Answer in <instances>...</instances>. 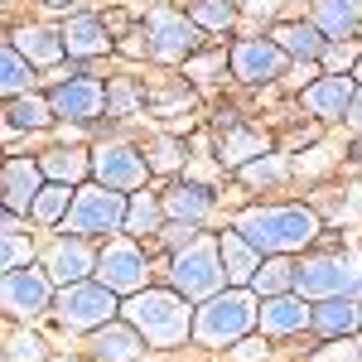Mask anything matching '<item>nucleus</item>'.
I'll use <instances>...</instances> for the list:
<instances>
[{
  "label": "nucleus",
  "mask_w": 362,
  "mask_h": 362,
  "mask_svg": "<svg viewBox=\"0 0 362 362\" xmlns=\"http://www.w3.org/2000/svg\"><path fill=\"white\" fill-rule=\"evenodd\" d=\"M285 49H280L276 39H242L237 49H232V73L242 78V83H276L280 73H285Z\"/></svg>",
  "instance_id": "obj_12"
},
{
  "label": "nucleus",
  "mask_w": 362,
  "mask_h": 362,
  "mask_svg": "<svg viewBox=\"0 0 362 362\" xmlns=\"http://www.w3.org/2000/svg\"><path fill=\"white\" fill-rule=\"evenodd\" d=\"M198 29H227L237 20V5L232 0H194V15H189Z\"/></svg>",
  "instance_id": "obj_32"
},
{
  "label": "nucleus",
  "mask_w": 362,
  "mask_h": 362,
  "mask_svg": "<svg viewBox=\"0 0 362 362\" xmlns=\"http://www.w3.org/2000/svg\"><path fill=\"white\" fill-rule=\"evenodd\" d=\"M237 358H242V362H256V358H266V343H261V338H242V348H237Z\"/></svg>",
  "instance_id": "obj_41"
},
{
  "label": "nucleus",
  "mask_w": 362,
  "mask_h": 362,
  "mask_svg": "<svg viewBox=\"0 0 362 362\" xmlns=\"http://www.w3.org/2000/svg\"><path fill=\"white\" fill-rule=\"evenodd\" d=\"M223 68V54H213V58H198V63H189V78H198V83H208L213 73Z\"/></svg>",
  "instance_id": "obj_40"
},
{
  "label": "nucleus",
  "mask_w": 362,
  "mask_h": 362,
  "mask_svg": "<svg viewBox=\"0 0 362 362\" xmlns=\"http://www.w3.org/2000/svg\"><path fill=\"white\" fill-rule=\"evenodd\" d=\"M63 34V49L73 58H97L112 49V39H107V25L102 20H92V15H78V20H68V25L58 29Z\"/></svg>",
  "instance_id": "obj_21"
},
{
  "label": "nucleus",
  "mask_w": 362,
  "mask_h": 362,
  "mask_svg": "<svg viewBox=\"0 0 362 362\" xmlns=\"http://www.w3.org/2000/svg\"><path fill=\"white\" fill-rule=\"evenodd\" d=\"M237 232H242L261 256H290V251L309 247V242L319 237V218H314V208H300V203L247 208V213L237 218Z\"/></svg>",
  "instance_id": "obj_2"
},
{
  "label": "nucleus",
  "mask_w": 362,
  "mask_h": 362,
  "mask_svg": "<svg viewBox=\"0 0 362 362\" xmlns=\"http://www.w3.org/2000/svg\"><path fill=\"white\" fill-rule=\"evenodd\" d=\"M309 20L324 29L329 39H353L362 29V10H358V0H314Z\"/></svg>",
  "instance_id": "obj_23"
},
{
  "label": "nucleus",
  "mask_w": 362,
  "mask_h": 362,
  "mask_svg": "<svg viewBox=\"0 0 362 362\" xmlns=\"http://www.w3.org/2000/svg\"><path fill=\"white\" fill-rule=\"evenodd\" d=\"M295 290L305 300H334L362 290V256H309L295 271Z\"/></svg>",
  "instance_id": "obj_6"
},
{
  "label": "nucleus",
  "mask_w": 362,
  "mask_h": 362,
  "mask_svg": "<svg viewBox=\"0 0 362 362\" xmlns=\"http://www.w3.org/2000/svg\"><path fill=\"white\" fill-rule=\"evenodd\" d=\"M39 165H44V174L54 184H83L87 174H92V160H87L83 150H49Z\"/></svg>",
  "instance_id": "obj_28"
},
{
  "label": "nucleus",
  "mask_w": 362,
  "mask_h": 362,
  "mask_svg": "<svg viewBox=\"0 0 362 362\" xmlns=\"http://www.w3.org/2000/svg\"><path fill=\"white\" fill-rule=\"evenodd\" d=\"M10 44H15V49H20V54H25L34 68L58 63V58L68 54V49H63V34H54V29H44V25H25L15 39H10Z\"/></svg>",
  "instance_id": "obj_24"
},
{
  "label": "nucleus",
  "mask_w": 362,
  "mask_h": 362,
  "mask_svg": "<svg viewBox=\"0 0 362 362\" xmlns=\"http://www.w3.org/2000/svg\"><path fill=\"white\" fill-rule=\"evenodd\" d=\"M160 232H165V242H169L174 251H184V247H189V242L198 237V232H194V223H179V218H174L169 227H160Z\"/></svg>",
  "instance_id": "obj_38"
},
{
  "label": "nucleus",
  "mask_w": 362,
  "mask_h": 362,
  "mask_svg": "<svg viewBox=\"0 0 362 362\" xmlns=\"http://www.w3.org/2000/svg\"><path fill=\"white\" fill-rule=\"evenodd\" d=\"M145 160H150V169H179V145L174 140H155Z\"/></svg>",
  "instance_id": "obj_37"
},
{
  "label": "nucleus",
  "mask_w": 362,
  "mask_h": 362,
  "mask_svg": "<svg viewBox=\"0 0 362 362\" xmlns=\"http://www.w3.org/2000/svg\"><path fill=\"white\" fill-rule=\"evenodd\" d=\"M44 184H49L44 165H39V160H20V155H15V160L5 165V179H0V189H5V213H29Z\"/></svg>",
  "instance_id": "obj_17"
},
{
  "label": "nucleus",
  "mask_w": 362,
  "mask_h": 362,
  "mask_svg": "<svg viewBox=\"0 0 362 362\" xmlns=\"http://www.w3.org/2000/svg\"><path fill=\"white\" fill-rule=\"evenodd\" d=\"M44 271L54 276V285H78V280L97 276V256L87 251V237H58L49 256H44Z\"/></svg>",
  "instance_id": "obj_16"
},
{
  "label": "nucleus",
  "mask_w": 362,
  "mask_h": 362,
  "mask_svg": "<svg viewBox=\"0 0 362 362\" xmlns=\"http://www.w3.org/2000/svg\"><path fill=\"white\" fill-rule=\"evenodd\" d=\"M121 319L150 348H184L194 338V309L179 290H136V295H126Z\"/></svg>",
  "instance_id": "obj_1"
},
{
  "label": "nucleus",
  "mask_w": 362,
  "mask_h": 362,
  "mask_svg": "<svg viewBox=\"0 0 362 362\" xmlns=\"http://www.w3.org/2000/svg\"><path fill=\"white\" fill-rule=\"evenodd\" d=\"M92 174H97V184L131 194V189H145V179H150V160H145V150L116 140V145H102V150L92 155Z\"/></svg>",
  "instance_id": "obj_10"
},
{
  "label": "nucleus",
  "mask_w": 362,
  "mask_h": 362,
  "mask_svg": "<svg viewBox=\"0 0 362 362\" xmlns=\"http://www.w3.org/2000/svg\"><path fill=\"white\" fill-rule=\"evenodd\" d=\"M49 102H54V116L92 121V116H102V107H107V87L97 83V78H58Z\"/></svg>",
  "instance_id": "obj_13"
},
{
  "label": "nucleus",
  "mask_w": 362,
  "mask_h": 362,
  "mask_svg": "<svg viewBox=\"0 0 362 362\" xmlns=\"http://www.w3.org/2000/svg\"><path fill=\"white\" fill-rule=\"evenodd\" d=\"M5 358H10V362H44V343H39L34 334H15Z\"/></svg>",
  "instance_id": "obj_36"
},
{
  "label": "nucleus",
  "mask_w": 362,
  "mask_h": 362,
  "mask_svg": "<svg viewBox=\"0 0 362 362\" xmlns=\"http://www.w3.org/2000/svg\"><path fill=\"white\" fill-rule=\"evenodd\" d=\"M295 271H300V261H290V256H261V271L251 276V290L261 300L285 295V290H295Z\"/></svg>",
  "instance_id": "obj_25"
},
{
  "label": "nucleus",
  "mask_w": 362,
  "mask_h": 362,
  "mask_svg": "<svg viewBox=\"0 0 362 362\" xmlns=\"http://www.w3.org/2000/svg\"><path fill=\"white\" fill-rule=\"evenodd\" d=\"M242 179L247 184H280L285 179V155H261V160L242 165Z\"/></svg>",
  "instance_id": "obj_34"
},
{
  "label": "nucleus",
  "mask_w": 362,
  "mask_h": 362,
  "mask_svg": "<svg viewBox=\"0 0 362 362\" xmlns=\"http://www.w3.org/2000/svg\"><path fill=\"white\" fill-rule=\"evenodd\" d=\"M126 213L131 203L121 189H107V184H83L73 194V208H68V232L78 237H107V232H126Z\"/></svg>",
  "instance_id": "obj_5"
},
{
  "label": "nucleus",
  "mask_w": 362,
  "mask_h": 362,
  "mask_svg": "<svg viewBox=\"0 0 362 362\" xmlns=\"http://www.w3.org/2000/svg\"><path fill=\"white\" fill-rule=\"evenodd\" d=\"M44 5H73V0H44Z\"/></svg>",
  "instance_id": "obj_47"
},
{
  "label": "nucleus",
  "mask_w": 362,
  "mask_h": 362,
  "mask_svg": "<svg viewBox=\"0 0 362 362\" xmlns=\"http://www.w3.org/2000/svg\"><path fill=\"white\" fill-rule=\"evenodd\" d=\"M319 58H324V68H329V73H343V68L362 63V54L353 49V44H348V39H334V44H329V49H324Z\"/></svg>",
  "instance_id": "obj_35"
},
{
  "label": "nucleus",
  "mask_w": 362,
  "mask_h": 362,
  "mask_svg": "<svg viewBox=\"0 0 362 362\" xmlns=\"http://www.w3.org/2000/svg\"><path fill=\"white\" fill-rule=\"evenodd\" d=\"M353 97H358V78H348V73H329V78H314V83L300 92L305 112H309V116H324V121H334V116H348Z\"/></svg>",
  "instance_id": "obj_15"
},
{
  "label": "nucleus",
  "mask_w": 362,
  "mask_h": 362,
  "mask_svg": "<svg viewBox=\"0 0 362 362\" xmlns=\"http://www.w3.org/2000/svg\"><path fill=\"white\" fill-rule=\"evenodd\" d=\"M198 34L203 29L194 20H184L179 10H150V54L165 58V63H179V58H189L198 49Z\"/></svg>",
  "instance_id": "obj_11"
},
{
  "label": "nucleus",
  "mask_w": 362,
  "mask_h": 362,
  "mask_svg": "<svg viewBox=\"0 0 362 362\" xmlns=\"http://www.w3.org/2000/svg\"><path fill=\"white\" fill-rule=\"evenodd\" d=\"M10 126L15 131H39V126H49L54 121V102L49 97H34V92H20L15 102H10Z\"/></svg>",
  "instance_id": "obj_29"
},
{
  "label": "nucleus",
  "mask_w": 362,
  "mask_h": 362,
  "mask_svg": "<svg viewBox=\"0 0 362 362\" xmlns=\"http://www.w3.org/2000/svg\"><path fill=\"white\" fill-rule=\"evenodd\" d=\"M107 107H112V112H131V107H136V92H131V83H116L112 92H107Z\"/></svg>",
  "instance_id": "obj_39"
},
{
  "label": "nucleus",
  "mask_w": 362,
  "mask_h": 362,
  "mask_svg": "<svg viewBox=\"0 0 362 362\" xmlns=\"http://www.w3.org/2000/svg\"><path fill=\"white\" fill-rule=\"evenodd\" d=\"M353 78H358V87H362V63H358V68H353Z\"/></svg>",
  "instance_id": "obj_46"
},
{
  "label": "nucleus",
  "mask_w": 362,
  "mask_h": 362,
  "mask_svg": "<svg viewBox=\"0 0 362 362\" xmlns=\"http://www.w3.org/2000/svg\"><path fill=\"white\" fill-rule=\"evenodd\" d=\"M165 213L169 218H179V223H203L208 213H213V189H203V184H184V189H174L165 198Z\"/></svg>",
  "instance_id": "obj_26"
},
{
  "label": "nucleus",
  "mask_w": 362,
  "mask_h": 362,
  "mask_svg": "<svg viewBox=\"0 0 362 362\" xmlns=\"http://www.w3.org/2000/svg\"><path fill=\"white\" fill-rule=\"evenodd\" d=\"M353 353H358L353 343H338V353H319L314 362H353Z\"/></svg>",
  "instance_id": "obj_42"
},
{
  "label": "nucleus",
  "mask_w": 362,
  "mask_h": 362,
  "mask_svg": "<svg viewBox=\"0 0 362 362\" xmlns=\"http://www.w3.org/2000/svg\"><path fill=\"white\" fill-rule=\"evenodd\" d=\"M29 83H34V63L15 44H5V54H0V92L20 97V92H29Z\"/></svg>",
  "instance_id": "obj_30"
},
{
  "label": "nucleus",
  "mask_w": 362,
  "mask_h": 362,
  "mask_svg": "<svg viewBox=\"0 0 362 362\" xmlns=\"http://www.w3.org/2000/svg\"><path fill=\"white\" fill-rule=\"evenodd\" d=\"M73 194H78L73 184H54V179H49V184L39 189V198H34L29 218H34L39 227H54V223H63V218H68V208H73Z\"/></svg>",
  "instance_id": "obj_27"
},
{
  "label": "nucleus",
  "mask_w": 362,
  "mask_h": 362,
  "mask_svg": "<svg viewBox=\"0 0 362 362\" xmlns=\"http://www.w3.org/2000/svg\"><path fill=\"white\" fill-rule=\"evenodd\" d=\"M276 5H280V0H247V10H251V15H271Z\"/></svg>",
  "instance_id": "obj_43"
},
{
  "label": "nucleus",
  "mask_w": 362,
  "mask_h": 362,
  "mask_svg": "<svg viewBox=\"0 0 362 362\" xmlns=\"http://www.w3.org/2000/svg\"><path fill=\"white\" fill-rule=\"evenodd\" d=\"M314 334L324 338H353L362 329V300L358 295H334V300H314Z\"/></svg>",
  "instance_id": "obj_18"
},
{
  "label": "nucleus",
  "mask_w": 362,
  "mask_h": 362,
  "mask_svg": "<svg viewBox=\"0 0 362 362\" xmlns=\"http://www.w3.org/2000/svg\"><path fill=\"white\" fill-rule=\"evenodd\" d=\"M126 232H160V203H155L150 194H136V198H131Z\"/></svg>",
  "instance_id": "obj_33"
},
{
  "label": "nucleus",
  "mask_w": 362,
  "mask_h": 362,
  "mask_svg": "<svg viewBox=\"0 0 362 362\" xmlns=\"http://www.w3.org/2000/svg\"><path fill=\"white\" fill-rule=\"evenodd\" d=\"M256 324H261V295L247 285H232L203 300V309L194 314V338L203 348H227V343H242Z\"/></svg>",
  "instance_id": "obj_3"
},
{
  "label": "nucleus",
  "mask_w": 362,
  "mask_h": 362,
  "mask_svg": "<svg viewBox=\"0 0 362 362\" xmlns=\"http://www.w3.org/2000/svg\"><path fill=\"white\" fill-rule=\"evenodd\" d=\"M92 358L97 362H140V348H145V338L131 329V324H102V329H92Z\"/></svg>",
  "instance_id": "obj_19"
},
{
  "label": "nucleus",
  "mask_w": 362,
  "mask_h": 362,
  "mask_svg": "<svg viewBox=\"0 0 362 362\" xmlns=\"http://www.w3.org/2000/svg\"><path fill=\"white\" fill-rule=\"evenodd\" d=\"M29 256H34V242L20 232V213H5V247H0V266H5V271H20V266H29Z\"/></svg>",
  "instance_id": "obj_31"
},
{
  "label": "nucleus",
  "mask_w": 362,
  "mask_h": 362,
  "mask_svg": "<svg viewBox=\"0 0 362 362\" xmlns=\"http://www.w3.org/2000/svg\"><path fill=\"white\" fill-rule=\"evenodd\" d=\"M58 319H63V329H102V324H112L121 305H116V290L112 285H102V280H78V285H58Z\"/></svg>",
  "instance_id": "obj_7"
},
{
  "label": "nucleus",
  "mask_w": 362,
  "mask_h": 362,
  "mask_svg": "<svg viewBox=\"0 0 362 362\" xmlns=\"http://www.w3.org/2000/svg\"><path fill=\"white\" fill-rule=\"evenodd\" d=\"M271 39H276L280 49L295 58V63H314V58L329 49V34L314 25V20H300V25H280Z\"/></svg>",
  "instance_id": "obj_20"
},
{
  "label": "nucleus",
  "mask_w": 362,
  "mask_h": 362,
  "mask_svg": "<svg viewBox=\"0 0 362 362\" xmlns=\"http://www.w3.org/2000/svg\"><path fill=\"white\" fill-rule=\"evenodd\" d=\"M348 121L362 131V87H358V97H353V107H348Z\"/></svg>",
  "instance_id": "obj_44"
},
{
  "label": "nucleus",
  "mask_w": 362,
  "mask_h": 362,
  "mask_svg": "<svg viewBox=\"0 0 362 362\" xmlns=\"http://www.w3.org/2000/svg\"><path fill=\"white\" fill-rule=\"evenodd\" d=\"M54 276L44 266H20V271H5V285H0V305L10 319H39L54 309Z\"/></svg>",
  "instance_id": "obj_8"
},
{
  "label": "nucleus",
  "mask_w": 362,
  "mask_h": 362,
  "mask_svg": "<svg viewBox=\"0 0 362 362\" xmlns=\"http://www.w3.org/2000/svg\"><path fill=\"white\" fill-rule=\"evenodd\" d=\"M169 285L184 300H213L227 285V266H223V247L213 237H194L184 251H174L169 261Z\"/></svg>",
  "instance_id": "obj_4"
},
{
  "label": "nucleus",
  "mask_w": 362,
  "mask_h": 362,
  "mask_svg": "<svg viewBox=\"0 0 362 362\" xmlns=\"http://www.w3.org/2000/svg\"><path fill=\"white\" fill-rule=\"evenodd\" d=\"M218 247H223V266H227V280H232V285H251V276L261 271V251L251 247V242L242 237V232H237V227L218 237Z\"/></svg>",
  "instance_id": "obj_22"
},
{
  "label": "nucleus",
  "mask_w": 362,
  "mask_h": 362,
  "mask_svg": "<svg viewBox=\"0 0 362 362\" xmlns=\"http://www.w3.org/2000/svg\"><path fill=\"white\" fill-rule=\"evenodd\" d=\"M309 78H314V63H295V83L309 87Z\"/></svg>",
  "instance_id": "obj_45"
},
{
  "label": "nucleus",
  "mask_w": 362,
  "mask_h": 362,
  "mask_svg": "<svg viewBox=\"0 0 362 362\" xmlns=\"http://www.w3.org/2000/svg\"><path fill=\"white\" fill-rule=\"evenodd\" d=\"M314 324V300H305L300 290H285V295H271L261 300V334L271 338H290Z\"/></svg>",
  "instance_id": "obj_14"
},
{
  "label": "nucleus",
  "mask_w": 362,
  "mask_h": 362,
  "mask_svg": "<svg viewBox=\"0 0 362 362\" xmlns=\"http://www.w3.org/2000/svg\"><path fill=\"white\" fill-rule=\"evenodd\" d=\"M145 276H150L145 251H140L131 237L107 242L102 256H97V280H102V285H112L116 295H136V290H145Z\"/></svg>",
  "instance_id": "obj_9"
}]
</instances>
